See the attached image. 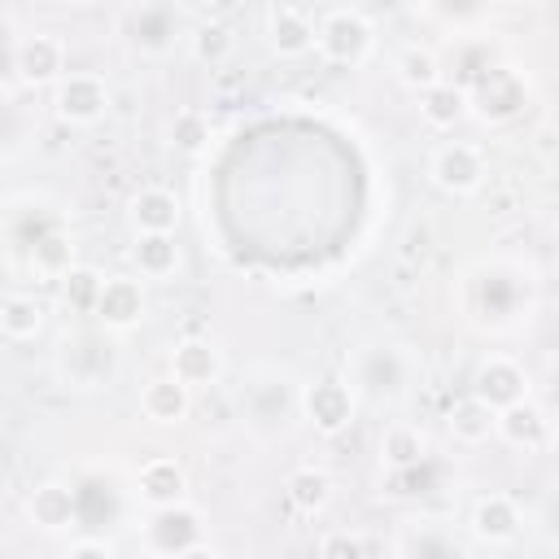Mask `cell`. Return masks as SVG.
Returning <instances> with one entry per match:
<instances>
[{
    "label": "cell",
    "mask_w": 559,
    "mask_h": 559,
    "mask_svg": "<svg viewBox=\"0 0 559 559\" xmlns=\"http://www.w3.org/2000/svg\"><path fill=\"white\" fill-rule=\"evenodd\" d=\"M537 301V280L533 266L511 262V258H489L467 271V310L480 328L511 332L533 314Z\"/></svg>",
    "instance_id": "6da1fadb"
},
{
    "label": "cell",
    "mask_w": 559,
    "mask_h": 559,
    "mask_svg": "<svg viewBox=\"0 0 559 559\" xmlns=\"http://www.w3.org/2000/svg\"><path fill=\"white\" fill-rule=\"evenodd\" d=\"M345 384L354 389L358 402L397 406L411 393V384H415V358L397 341H362V345L349 349Z\"/></svg>",
    "instance_id": "7a4b0ae2"
},
{
    "label": "cell",
    "mask_w": 559,
    "mask_h": 559,
    "mask_svg": "<svg viewBox=\"0 0 559 559\" xmlns=\"http://www.w3.org/2000/svg\"><path fill=\"white\" fill-rule=\"evenodd\" d=\"M52 367H57V376H61L66 389L96 393V389H109L118 380L122 354H118V341L109 332H100V328H70L57 341Z\"/></svg>",
    "instance_id": "3957f363"
},
{
    "label": "cell",
    "mask_w": 559,
    "mask_h": 559,
    "mask_svg": "<svg viewBox=\"0 0 559 559\" xmlns=\"http://www.w3.org/2000/svg\"><path fill=\"white\" fill-rule=\"evenodd\" d=\"M188 26H192V13L175 0H140V4L118 9L114 17V35L135 57H153V61L170 57L188 39Z\"/></svg>",
    "instance_id": "277c9868"
},
{
    "label": "cell",
    "mask_w": 559,
    "mask_h": 559,
    "mask_svg": "<svg viewBox=\"0 0 559 559\" xmlns=\"http://www.w3.org/2000/svg\"><path fill=\"white\" fill-rule=\"evenodd\" d=\"M314 52L328 61V66H341V70H358L371 61L376 52V22L354 9V4H336V9H323L314 17Z\"/></svg>",
    "instance_id": "5b68a950"
},
{
    "label": "cell",
    "mask_w": 559,
    "mask_h": 559,
    "mask_svg": "<svg viewBox=\"0 0 559 559\" xmlns=\"http://www.w3.org/2000/svg\"><path fill=\"white\" fill-rule=\"evenodd\" d=\"M463 92H467V118H476L480 127H507L528 109V79L502 61H489Z\"/></svg>",
    "instance_id": "8992f818"
},
{
    "label": "cell",
    "mask_w": 559,
    "mask_h": 559,
    "mask_svg": "<svg viewBox=\"0 0 559 559\" xmlns=\"http://www.w3.org/2000/svg\"><path fill=\"white\" fill-rule=\"evenodd\" d=\"M205 546V515L192 502L157 507L140 520V550L144 559H179L188 550Z\"/></svg>",
    "instance_id": "52a82bcc"
},
{
    "label": "cell",
    "mask_w": 559,
    "mask_h": 559,
    "mask_svg": "<svg viewBox=\"0 0 559 559\" xmlns=\"http://www.w3.org/2000/svg\"><path fill=\"white\" fill-rule=\"evenodd\" d=\"M297 389L301 384H293V376H284V371L253 376V384L245 389V402H240L245 406V424L258 437H280L297 415Z\"/></svg>",
    "instance_id": "ba28073f"
},
{
    "label": "cell",
    "mask_w": 559,
    "mask_h": 559,
    "mask_svg": "<svg viewBox=\"0 0 559 559\" xmlns=\"http://www.w3.org/2000/svg\"><path fill=\"white\" fill-rule=\"evenodd\" d=\"M66 61H70V48H66V39L57 31L35 26V31L13 39V79L22 87H31V92L57 87L66 79Z\"/></svg>",
    "instance_id": "9c48e42d"
},
{
    "label": "cell",
    "mask_w": 559,
    "mask_h": 559,
    "mask_svg": "<svg viewBox=\"0 0 559 559\" xmlns=\"http://www.w3.org/2000/svg\"><path fill=\"white\" fill-rule=\"evenodd\" d=\"M467 397H476L480 406H489V411L498 415V411H507V406L533 397V371H528L520 358L493 349V354H485V358L476 362Z\"/></svg>",
    "instance_id": "30bf717a"
},
{
    "label": "cell",
    "mask_w": 559,
    "mask_h": 559,
    "mask_svg": "<svg viewBox=\"0 0 559 559\" xmlns=\"http://www.w3.org/2000/svg\"><path fill=\"white\" fill-rule=\"evenodd\" d=\"M358 397L345 384V376H319L297 389V415L319 432V437H341L354 424Z\"/></svg>",
    "instance_id": "8fae6325"
},
{
    "label": "cell",
    "mask_w": 559,
    "mask_h": 559,
    "mask_svg": "<svg viewBox=\"0 0 559 559\" xmlns=\"http://www.w3.org/2000/svg\"><path fill=\"white\" fill-rule=\"evenodd\" d=\"M114 105V87L100 70H66V79L52 87V114L66 127H96Z\"/></svg>",
    "instance_id": "7c38bea8"
},
{
    "label": "cell",
    "mask_w": 559,
    "mask_h": 559,
    "mask_svg": "<svg viewBox=\"0 0 559 559\" xmlns=\"http://www.w3.org/2000/svg\"><path fill=\"white\" fill-rule=\"evenodd\" d=\"M428 179L450 192V197H472L485 188L489 179V162H485V148L472 144V140H441L432 153H428Z\"/></svg>",
    "instance_id": "4fadbf2b"
},
{
    "label": "cell",
    "mask_w": 559,
    "mask_h": 559,
    "mask_svg": "<svg viewBox=\"0 0 559 559\" xmlns=\"http://www.w3.org/2000/svg\"><path fill=\"white\" fill-rule=\"evenodd\" d=\"M96 328L109 336H127L148 319V288L140 275H105V288L92 310Z\"/></svg>",
    "instance_id": "5bb4252c"
},
{
    "label": "cell",
    "mask_w": 559,
    "mask_h": 559,
    "mask_svg": "<svg viewBox=\"0 0 559 559\" xmlns=\"http://www.w3.org/2000/svg\"><path fill=\"white\" fill-rule=\"evenodd\" d=\"M170 376L188 389V393H197V389H214L218 380H223V371H227V358H223V345L214 341V336H179L175 345H170Z\"/></svg>",
    "instance_id": "9a60e30c"
},
{
    "label": "cell",
    "mask_w": 559,
    "mask_h": 559,
    "mask_svg": "<svg viewBox=\"0 0 559 559\" xmlns=\"http://www.w3.org/2000/svg\"><path fill=\"white\" fill-rule=\"evenodd\" d=\"M22 511H26L31 528H39L48 537H66L70 528H79V489L70 480H39L26 493Z\"/></svg>",
    "instance_id": "2e32d148"
},
{
    "label": "cell",
    "mask_w": 559,
    "mask_h": 559,
    "mask_svg": "<svg viewBox=\"0 0 559 559\" xmlns=\"http://www.w3.org/2000/svg\"><path fill=\"white\" fill-rule=\"evenodd\" d=\"M262 39L280 61H301L314 52V17L297 4H266L262 9Z\"/></svg>",
    "instance_id": "e0dca14e"
},
{
    "label": "cell",
    "mask_w": 559,
    "mask_h": 559,
    "mask_svg": "<svg viewBox=\"0 0 559 559\" xmlns=\"http://www.w3.org/2000/svg\"><path fill=\"white\" fill-rule=\"evenodd\" d=\"M179 218H183V201L162 183H144L127 197V223L135 236H175Z\"/></svg>",
    "instance_id": "ac0fdd59"
},
{
    "label": "cell",
    "mask_w": 559,
    "mask_h": 559,
    "mask_svg": "<svg viewBox=\"0 0 559 559\" xmlns=\"http://www.w3.org/2000/svg\"><path fill=\"white\" fill-rule=\"evenodd\" d=\"M467 528L480 546H511L524 528V511L511 493H480L472 502V515H467Z\"/></svg>",
    "instance_id": "d6986e66"
},
{
    "label": "cell",
    "mask_w": 559,
    "mask_h": 559,
    "mask_svg": "<svg viewBox=\"0 0 559 559\" xmlns=\"http://www.w3.org/2000/svg\"><path fill=\"white\" fill-rule=\"evenodd\" d=\"M135 498H140L148 511L188 502V467H183L175 454H153V459H144L140 472H135Z\"/></svg>",
    "instance_id": "ffe728a7"
},
{
    "label": "cell",
    "mask_w": 559,
    "mask_h": 559,
    "mask_svg": "<svg viewBox=\"0 0 559 559\" xmlns=\"http://www.w3.org/2000/svg\"><path fill=\"white\" fill-rule=\"evenodd\" d=\"M493 437L507 441L511 450L533 454V450H546L550 445V419H546V411L533 397H524V402H515V406H507V411L493 415Z\"/></svg>",
    "instance_id": "44dd1931"
},
{
    "label": "cell",
    "mask_w": 559,
    "mask_h": 559,
    "mask_svg": "<svg viewBox=\"0 0 559 559\" xmlns=\"http://www.w3.org/2000/svg\"><path fill=\"white\" fill-rule=\"evenodd\" d=\"M140 415L153 424V428H179V424H188V415H192V393L166 371V376H153V380H144V389H140Z\"/></svg>",
    "instance_id": "7402d4cb"
},
{
    "label": "cell",
    "mask_w": 559,
    "mask_h": 559,
    "mask_svg": "<svg viewBox=\"0 0 559 559\" xmlns=\"http://www.w3.org/2000/svg\"><path fill=\"white\" fill-rule=\"evenodd\" d=\"M397 559H463V542L441 520H415L397 533Z\"/></svg>",
    "instance_id": "603a6c76"
},
{
    "label": "cell",
    "mask_w": 559,
    "mask_h": 559,
    "mask_svg": "<svg viewBox=\"0 0 559 559\" xmlns=\"http://www.w3.org/2000/svg\"><path fill=\"white\" fill-rule=\"evenodd\" d=\"M380 463L384 472H411L419 463H428V432L419 424H406V419H393L384 432H380Z\"/></svg>",
    "instance_id": "cb8c5ba5"
},
{
    "label": "cell",
    "mask_w": 559,
    "mask_h": 559,
    "mask_svg": "<svg viewBox=\"0 0 559 559\" xmlns=\"http://www.w3.org/2000/svg\"><path fill=\"white\" fill-rule=\"evenodd\" d=\"M74 253H79V240H74V231L61 223V227H52L48 236H39V240L26 249L22 262H26L39 280H52V284H57V280L74 266Z\"/></svg>",
    "instance_id": "d4e9b609"
},
{
    "label": "cell",
    "mask_w": 559,
    "mask_h": 559,
    "mask_svg": "<svg viewBox=\"0 0 559 559\" xmlns=\"http://www.w3.org/2000/svg\"><path fill=\"white\" fill-rule=\"evenodd\" d=\"M131 262H135L140 280H153V284L175 280L179 266H183L179 236H135V245H131Z\"/></svg>",
    "instance_id": "484cf974"
},
{
    "label": "cell",
    "mask_w": 559,
    "mask_h": 559,
    "mask_svg": "<svg viewBox=\"0 0 559 559\" xmlns=\"http://www.w3.org/2000/svg\"><path fill=\"white\" fill-rule=\"evenodd\" d=\"M48 323V306L35 293H4L0 297V336L9 341H35Z\"/></svg>",
    "instance_id": "4316f807"
},
{
    "label": "cell",
    "mask_w": 559,
    "mask_h": 559,
    "mask_svg": "<svg viewBox=\"0 0 559 559\" xmlns=\"http://www.w3.org/2000/svg\"><path fill=\"white\" fill-rule=\"evenodd\" d=\"M419 118H424V127H432V131L459 127V122L467 118V92H463L459 83H450V79L432 83L428 92H419Z\"/></svg>",
    "instance_id": "83f0119b"
},
{
    "label": "cell",
    "mask_w": 559,
    "mask_h": 559,
    "mask_svg": "<svg viewBox=\"0 0 559 559\" xmlns=\"http://www.w3.org/2000/svg\"><path fill=\"white\" fill-rule=\"evenodd\" d=\"M284 493H288L293 511L319 515V511H328V502H332V476H328L323 467H314V463H301V467H293V472L284 476Z\"/></svg>",
    "instance_id": "f1b7e54d"
},
{
    "label": "cell",
    "mask_w": 559,
    "mask_h": 559,
    "mask_svg": "<svg viewBox=\"0 0 559 559\" xmlns=\"http://www.w3.org/2000/svg\"><path fill=\"white\" fill-rule=\"evenodd\" d=\"M188 52H192V61H201V66H223L231 52H236V31L223 22V17H201V22H192L188 26Z\"/></svg>",
    "instance_id": "f546056e"
},
{
    "label": "cell",
    "mask_w": 559,
    "mask_h": 559,
    "mask_svg": "<svg viewBox=\"0 0 559 559\" xmlns=\"http://www.w3.org/2000/svg\"><path fill=\"white\" fill-rule=\"evenodd\" d=\"M393 74H397V83H402V87H411L415 96L445 79L441 57H437L428 44H402V48H397V57H393Z\"/></svg>",
    "instance_id": "4dcf8cb0"
},
{
    "label": "cell",
    "mask_w": 559,
    "mask_h": 559,
    "mask_svg": "<svg viewBox=\"0 0 559 559\" xmlns=\"http://www.w3.org/2000/svg\"><path fill=\"white\" fill-rule=\"evenodd\" d=\"M210 140H214V122H210L205 109H197V105L175 109V118H170V127H166V144H170L175 153L197 157V153L210 148Z\"/></svg>",
    "instance_id": "1f68e13d"
},
{
    "label": "cell",
    "mask_w": 559,
    "mask_h": 559,
    "mask_svg": "<svg viewBox=\"0 0 559 559\" xmlns=\"http://www.w3.org/2000/svg\"><path fill=\"white\" fill-rule=\"evenodd\" d=\"M100 288H105V275H100L96 266H87V262H74V266L57 280V297H61V306H66L70 314H92Z\"/></svg>",
    "instance_id": "d6a6232c"
},
{
    "label": "cell",
    "mask_w": 559,
    "mask_h": 559,
    "mask_svg": "<svg viewBox=\"0 0 559 559\" xmlns=\"http://www.w3.org/2000/svg\"><path fill=\"white\" fill-rule=\"evenodd\" d=\"M445 428L459 445H485L493 437V411L480 406L476 397H459L450 411H445Z\"/></svg>",
    "instance_id": "836d02e7"
},
{
    "label": "cell",
    "mask_w": 559,
    "mask_h": 559,
    "mask_svg": "<svg viewBox=\"0 0 559 559\" xmlns=\"http://www.w3.org/2000/svg\"><path fill=\"white\" fill-rule=\"evenodd\" d=\"M35 140V114L17 96H0V162L22 157Z\"/></svg>",
    "instance_id": "e575fe53"
},
{
    "label": "cell",
    "mask_w": 559,
    "mask_h": 559,
    "mask_svg": "<svg viewBox=\"0 0 559 559\" xmlns=\"http://www.w3.org/2000/svg\"><path fill=\"white\" fill-rule=\"evenodd\" d=\"M314 559H367V542H362V533L332 528V533H323V537H319Z\"/></svg>",
    "instance_id": "d590c367"
},
{
    "label": "cell",
    "mask_w": 559,
    "mask_h": 559,
    "mask_svg": "<svg viewBox=\"0 0 559 559\" xmlns=\"http://www.w3.org/2000/svg\"><path fill=\"white\" fill-rule=\"evenodd\" d=\"M415 13H419V17H428V22L454 26V35H463V26H467V22H480V17H485V4H419Z\"/></svg>",
    "instance_id": "8d00e7d4"
},
{
    "label": "cell",
    "mask_w": 559,
    "mask_h": 559,
    "mask_svg": "<svg viewBox=\"0 0 559 559\" xmlns=\"http://www.w3.org/2000/svg\"><path fill=\"white\" fill-rule=\"evenodd\" d=\"M61 559H118V546L109 537H96V533H83V537H70L61 546Z\"/></svg>",
    "instance_id": "74e56055"
},
{
    "label": "cell",
    "mask_w": 559,
    "mask_h": 559,
    "mask_svg": "<svg viewBox=\"0 0 559 559\" xmlns=\"http://www.w3.org/2000/svg\"><path fill=\"white\" fill-rule=\"evenodd\" d=\"M179 559H223L214 546H197V550H188V555H179Z\"/></svg>",
    "instance_id": "f35d334b"
}]
</instances>
